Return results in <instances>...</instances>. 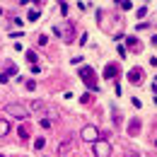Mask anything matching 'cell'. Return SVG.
Returning <instances> with one entry per match:
<instances>
[{"mask_svg": "<svg viewBox=\"0 0 157 157\" xmlns=\"http://www.w3.org/2000/svg\"><path fill=\"white\" fill-rule=\"evenodd\" d=\"M7 133H10V123L5 118H0V138H5Z\"/></svg>", "mask_w": 157, "mask_h": 157, "instance_id": "obj_12", "label": "cell"}, {"mask_svg": "<svg viewBox=\"0 0 157 157\" xmlns=\"http://www.w3.org/2000/svg\"><path fill=\"white\" fill-rule=\"evenodd\" d=\"M29 111H34V114H44V111H46V104L39 101V99H34V101L29 104Z\"/></svg>", "mask_w": 157, "mask_h": 157, "instance_id": "obj_9", "label": "cell"}, {"mask_svg": "<svg viewBox=\"0 0 157 157\" xmlns=\"http://www.w3.org/2000/svg\"><path fill=\"white\" fill-rule=\"evenodd\" d=\"M5 114H10V116H15V118H27L29 116V109L17 104V101H10V104H5Z\"/></svg>", "mask_w": 157, "mask_h": 157, "instance_id": "obj_3", "label": "cell"}, {"mask_svg": "<svg viewBox=\"0 0 157 157\" xmlns=\"http://www.w3.org/2000/svg\"><path fill=\"white\" fill-rule=\"evenodd\" d=\"M27 17H29V22H36V20H39V10H29Z\"/></svg>", "mask_w": 157, "mask_h": 157, "instance_id": "obj_17", "label": "cell"}, {"mask_svg": "<svg viewBox=\"0 0 157 157\" xmlns=\"http://www.w3.org/2000/svg\"><path fill=\"white\" fill-rule=\"evenodd\" d=\"M41 126L44 128H51V118H41Z\"/></svg>", "mask_w": 157, "mask_h": 157, "instance_id": "obj_24", "label": "cell"}, {"mask_svg": "<svg viewBox=\"0 0 157 157\" xmlns=\"http://www.w3.org/2000/svg\"><path fill=\"white\" fill-rule=\"evenodd\" d=\"M126 46H128L131 51H136V53H140V48H143V44H140L138 36H128V39H126Z\"/></svg>", "mask_w": 157, "mask_h": 157, "instance_id": "obj_8", "label": "cell"}, {"mask_svg": "<svg viewBox=\"0 0 157 157\" xmlns=\"http://www.w3.org/2000/svg\"><path fill=\"white\" fill-rule=\"evenodd\" d=\"M152 46H157V36H152Z\"/></svg>", "mask_w": 157, "mask_h": 157, "instance_id": "obj_25", "label": "cell"}, {"mask_svg": "<svg viewBox=\"0 0 157 157\" xmlns=\"http://www.w3.org/2000/svg\"><path fill=\"white\" fill-rule=\"evenodd\" d=\"M27 60H29L32 65H36V53H34V51H27Z\"/></svg>", "mask_w": 157, "mask_h": 157, "instance_id": "obj_18", "label": "cell"}, {"mask_svg": "<svg viewBox=\"0 0 157 157\" xmlns=\"http://www.w3.org/2000/svg\"><path fill=\"white\" fill-rule=\"evenodd\" d=\"M80 138H82V140H87V143H97V128H94V126H82Z\"/></svg>", "mask_w": 157, "mask_h": 157, "instance_id": "obj_5", "label": "cell"}, {"mask_svg": "<svg viewBox=\"0 0 157 157\" xmlns=\"http://www.w3.org/2000/svg\"><path fill=\"white\" fill-rule=\"evenodd\" d=\"M36 44H39V46H46V44H48V36H46V34H39Z\"/></svg>", "mask_w": 157, "mask_h": 157, "instance_id": "obj_19", "label": "cell"}, {"mask_svg": "<svg viewBox=\"0 0 157 157\" xmlns=\"http://www.w3.org/2000/svg\"><path fill=\"white\" fill-rule=\"evenodd\" d=\"M78 75L82 78V82L87 85V90H90V92H94V90H97V80H94V70H92L90 65H82V68L78 70Z\"/></svg>", "mask_w": 157, "mask_h": 157, "instance_id": "obj_2", "label": "cell"}, {"mask_svg": "<svg viewBox=\"0 0 157 157\" xmlns=\"http://www.w3.org/2000/svg\"><path fill=\"white\" fill-rule=\"evenodd\" d=\"M53 34L60 36V39L65 41V44H70V41H75V27H73V22H63V27H53Z\"/></svg>", "mask_w": 157, "mask_h": 157, "instance_id": "obj_1", "label": "cell"}, {"mask_svg": "<svg viewBox=\"0 0 157 157\" xmlns=\"http://www.w3.org/2000/svg\"><path fill=\"white\" fill-rule=\"evenodd\" d=\"M5 73H7V75H15V73H17V65H15V63H7V65H5Z\"/></svg>", "mask_w": 157, "mask_h": 157, "instance_id": "obj_14", "label": "cell"}, {"mask_svg": "<svg viewBox=\"0 0 157 157\" xmlns=\"http://www.w3.org/2000/svg\"><path fill=\"white\" fill-rule=\"evenodd\" d=\"M80 101H82V104H90V101H92V94H90V92H85V94L80 97Z\"/></svg>", "mask_w": 157, "mask_h": 157, "instance_id": "obj_20", "label": "cell"}, {"mask_svg": "<svg viewBox=\"0 0 157 157\" xmlns=\"http://www.w3.org/2000/svg\"><path fill=\"white\" fill-rule=\"evenodd\" d=\"M0 17H2V10H0Z\"/></svg>", "mask_w": 157, "mask_h": 157, "instance_id": "obj_26", "label": "cell"}, {"mask_svg": "<svg viewBox=\"0 0 157 157\" xmlns=\"http://www.w3.org/2000/svg\"><path fill=\"white\" fill-rule=\"evenodd\" d=\"M24 87H27L29 92H34V90H36V80H27V82H24Z\"/></svg>", "mask_w": 157, "mask_h": 157, "instance_id": "obj_16", "label": "cell"}, {"mask_svg": "<svg viewBox=\"0 0 157 157\" xmlns=\"http://www.w3.org/2000/svg\"><path fill=\"white\" fill-rule=\"evenodd\" d=\"M5 82H10V75L7 73H0V85H5Z\"/></svg>", "mask_w": 157, "mask_h": 157, "instance_id": "obj_23", "label": "cell"}, {"mask_svg": "<svg viewBox=\"0 0 157 157\" xmlns=\"http://www.w3.org/2000/svg\"><path fill=\"white\" fill-rule=\"evenodd\" d=\"M0 157H2V155H0Z\"/></svg>", "mask_w": 157, "mask_h": 157, "instance_id": "obj_27", "label": "cell"}, {"mask_svg": "<svg viewBox=\"0 0 157 157\" xmlns=\"http://www.w3.org/2000/svg\"><path fill=\"white\" fill-rule=\"evenodd\" d=\"M17 136H20V140H27V138H29V131H27V126H20V128H17Z\"/></svg>", "mask_w": 157, "mask_h": 157, "instance_id": "obj_13", "label": "cell"}, {"mask_svg": "<svg viewBox=\"0 0 157 157\" xmlns=\"http://www.w3.org/2000/svg\"><path fill=\"white\" fill-rule=\"evenodd\" d=\"M44 145H46L44 138H36V140H34V150H44Z\"/></svg>", "mask_w": 157, "mask_h": 157, "instance_id": "obj_15", "label": "cell"}, {"mask_svg": "<svg viewBox=\"0 0 157 157\" xmlns=\"http://www.w3.org/2000/svg\"><path fill=\"white\" fill-rule=\"evenodd\" d=\"M138 17H140V20H143V17H145V15H147V7H138V12H136Z\"/></svg>", "mask_w": 157, "mask_h": 157, "instance_id": "obj_22", "label": "cell"}, {"mask_svg": "<svg viewBox=\"0 0 157 157\" xmlns=\"http://www.w3.org/2000/svg\"><path fill=\"white\" fill-rule=\"evenodd\" d=\"M128 82H131V85H140V82H143V70H140V68H131V70H128Z\"/></svg>", "mask_w": 157, "mask_h": 157, "instance_id": "obj_6", "label": "cell"}, {"mask_svg": "<svg viewBox=\"0 0 157 157\" xmlns=\"http://www.w3.org/2000/svg\"><path fill=\"white\" fill-rule=\"evenodd\" d=\"M73 138H75V136H68V138H65V140H63V143L58 145V155H63V152H65V150L73 145Z\"/></svg>", "mask_w": 157, "mask_h": 157, "instance_id": "obj_11", "label": "cell"}, {"mask_svg": "<svg viewBox=\"0 0 157 157\" xmlns=\"http://www.w3.org/2000/svg\"><path fill=\"white\" fill-rule=\"evenodd\" d=\"M131 7H133L131 0H121V10H131Z\"/></svg>", "mask_w": 157, "mask_h": 157, "instance_id": "obj_21", "label": "cell"}, {"mask_svg": "<svg viewBox=\"0 0 157 157\" xmlns=\"http://www.w3.org/2000/svg\"><path fill=\"white\" fill-rule=\"evenodd\" d=\"M104 78H106V80L118 78V65H116V63H109V65L104 68Z\"/></svg>", "mask_w": 157, "mask_h": 157, "instance_id": "obj_7", "label": "cell"}, {"mask_svg": "<svg viewBox=\"0 0 157 157\" xmlns=\"http://www.w3.org/2000/svg\"><path fill=\"white\" fill-rule=\"evenodd\" d=\"M138 133H140V121L133 118V121L128 123V136H138Z\"/></svg>", "mask_w": 157, "mask_h": 157, "instance_id": "obj_10", "label": "cell"}, {"mask_svg": "<svg viewBox=\"0 0 157 157\" xmlns=\"http://www.w3.org/2000/svg\"><path fill=\"white\" fill-rule=\"evenodd\" d=\"M92 152H94V157H111V145L106 140H97L92 145Z\"/></svg>", "mask_w": 157, "mask_h": 157, "instance_id": "obj_4", "label": "cell"}]
</instances>
